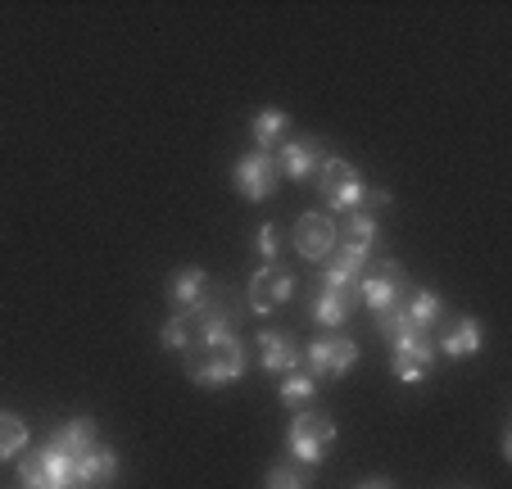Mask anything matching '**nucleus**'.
<instances>
[{
    "mask_svg": "<svg viewBox=\"0 0 512 489\" xmlns=\"http://www.w3.org/2000/svg\"><path fill=\"white\" fill-rule=\"evenodd\" d=\"M241 372H245V349H241L236 336L218 340V345L186 349V376H191L195 385H204V390H218V385L241 381Z\"/></svg>",
    "mask_w": 512,
    "mask_h": 489,
    "instance_id": "nucleus-1",
    "label": "nucleus"
},
{
    "mask_svg": "<svg viewBox=\"0 0 512 489\" xmlns=\"http://www.w3.org/2000/svg\"><path fill=\"white\" fill-rule=\"evenodd\" d=\"M354 295L363 299V304H368L377 317H386V313H395V308H404V299H408V272L399 268L395 259H381L377 272H363V281L354 286Z\"/></svg>",
    "mask_w": 512,
    "mask_h": 489,
    "instance_id": "nucleus-2",
    "label": "nucleus"
},
{
    "mask_svg": "<svg viewBox=\"0 0 512 489\" xmlns=\"http://www.w3.org/2000/svg\"><path fill=\"white\" fill-rule=\"evenodd\" d=\"M318 186H322V200L331 204V213H354L363 209V177H358V168L349 159H322L318 168Z\"/></svg>",
    "mask_w": 512,
    "mask_h": 489,
    "instance_id": "nucleus-3",
    "label": "nucleus"
},
{
    "mask_svg": "<svg viewBox=\"0 0 512 489\" xmlns=\"http://www.w3.org/2000/svg\"><path fill=\"white\" fill-rule=\"evenodd\" d=\"M336 435L340 431H336V422H331V417H322V413H295L286 444H290V453H295V462H300V467H318L322 453L336 444Z\"/></svg>",
    "mask_w": 512,
    "mask_h": 489,
    "instance_id": "nucleus-4",
    "label": "nucleus"
},
{
    "mask_svg": "<svg viewBox=\"0 0 512 489\" xmlns=\"http://www.w3.org/2000/svg\"><path fill=\"white\" fill-rule=\"evenodd\" d=\"M304 372L313 376V381H327V376H345L349 367L358 363V345L349 336H318L304 345Z\"/></svg>",
    "mask_w": 512,
    "mask_h": 489,
    "instance_id": "nucleus-5",
    "label": "nucleus"
},
{
    "mask_svg": "<svg viewBox=\"0 0 512 489\" xmlns=\"http://www.w3.org/2000/svg\"><path fill=\"white\" fill-rule=\"evenodd\" d=\"M232 182H236V191H241L245 200H268V195L277 191V182H281L277 159H272L268 150L245 154V159L232 163Z\"/></svg>",
    "mask_w": 512,
    "mask_h": 489,
    "instance_id": "nucleus-6",
    "label": "nucleus"
},
{
    "mask_svg": "<svg viewBox=\"0 0 512 489\" xmlns=\"http://www.w3.org/2000/svg\"><path fill=\"white\" fill-rule=\"evenodd\" d=\"M336 240H340V227L331 213H304V218L295 222V250L309 263H327L331 250H336Z\"/></svg>",
    "mask_w": 512,
    "mask_h": 489,
    "instance_id": "nucleus-7",
    "label": "nucleus"
},
{
    "mask_svg": "<svg viewBox=\"0 0 512 489\" xmlns=\"http://www.w3.org/2000/svg\"><path fill=\"white\" fill-rule=\"evenodd\" d=\"M368 245H349V240H336V250H331V259L322 263V281H327V290H354L358 281H363V272H368Z\"/></svg>",
    "mask_w": 512,
    "mask_h": 489,
    "instance_id": "nucleus-8",
    "label": "nucleus"
},
{
    "mask_svg": "<svg viewBox=\"0 0 512 489\" xmlns=\"http://www.w3.org/2000/svg\"><path fill=\"white\" fill-rule=\"evenodd\" d=\"M295 295V277H290L281 263H263L250 281V308L254 313H277L286 299Z\"/></svg>",
    "mask_w": 512,
    "mask_h": 489,
    "instance_id": "nucleus-9",
    "label": "nucleus"
},
{
    "mask_svg": "<svg viewBox=\"0 0 512 489\" xmlns=\"http://www.w3.org/2000/svg\"><path fill=\"white\" fill-rule=\"evenodd\" d=\"M435 363V340L431 336H417V340H395L390 345V367L404 385H422L426 372Z\"/></svg>",
    "mask_w": 512,
    "mask_h": 489,
    "instance_id": "nucleus-10",
    "label": "nucleus"
},
{
    "mask_svg": "<svg viewBox=\"0 0 512 489\" xmlns=\"http://www.w3.org/2000/svg\"><path fill=\"white\" fill-rule=\"evenodd\" d=\"M259 358H263V372L286 376V372H300L304 349L290 331H259Z\"/></svg>",
    "mask_w": 512,
    "mask_h": 489,
    "instance_id": "nucleus-11",
    "label": "nucleus"
},
{
    "mask_svg": "<svg viewBox=\"0 0 512 489\" xmlns=\"http://www.w3.org/2000/svg\"><path fill=\"white\" fill-rule=\"evenodd\" d=\"M322 159L327 154H322L318 141H286L277 154V173L290 177V182H309V177H318Z\"/></svg>",
    "mask_w": 512,
    "mask_h": 489,
    "instance_id": "nucleus-12",
    "label": "nucleus"
},
{
    "mask_svg": "<svg viewBox=\"0 0 512 489\" xmlns=\"http://www.w3.org/2000/svg\"><path fill=\"white\" fill-rule=\"evenodd\" d=\"M118 476V453L109 444H91L78 462H73V485H87V489H100Z\"/></svg>",
    "mask_w": 512,
    "mask_h": 489,
    "instance_id": "nucleus-13",
    "label": "nucleus"
},
{
    "mask_svg": "<svg viewBox=\"0 0 512 489\" xmlns=\"http://www.w3.org/2000/svg\"><path fill=\"white\" fill-rule=\"evenodd\" d=\"M168 299H173L177 313H195V308L209 299V277H204V268H177L173 281H168Z\"/></svg>",
    "mask_w": 512,
    "mask_h": 489,
    "instance_id": "nucleus-14",
    "label": "nucleus"
},
{
    "mask_svg": "<svg viewBox=\"0 0 512 489\" xmlns=\"http://www.w3.org/2000/svg\"><path fill=\"white\" fill-rule=\"evenodd\" d=\"M354 304H358L354 290H327L322 286V295L313 299V322L336 331V326H345L349 317H354Z\"/></svg>",
    "mask_w": 512,
    "mask_h": 489,
    "instance_id": "nucleus-15",
    "label": "nucleus"
},
{
    "mask_svg": "<svg viewBox=\"0 0 512 489\" xmlns=\"http://www.w3.org/2000/svg\"><path fill=\"white\" fill-rule=\"evenodd\" d=\"M50 449H59V453H68V458L78 462L82 453L91 449V444H96V426H91V417H73V422L68 426H59L55 435H50Z\"/></svg>",
    "mask_w": 512,
    "mask_h": 489,
    "instance_id": "nucleus-16",
    "label": "nucleus"
},
{
    "mask_svg": "<svg viewBox=\"0 0 512 489\" xmlns=\"http://www.w3.org/2000/svg\"><path fill=\"white\" fill-rule=\"evenodd\" d=\"M481 345H485L481 322H476V317H463V322H454V331L440 340V354L445 358H467V354H481Z\"/></svg>",
    "mask_w": 512,
    "mask_h": 489,
    "instance_id": "nucleus-17",
    "label": "nucleus"
},
{
    "mask_svg": "<svg viewBox=\"0 0 512 489\" xmlns=\"http://www.w3.org/2000/svg\"><path fill=\"white\" fill-rule=\"evenodd\" d=\"M404 313H408V322H413V326L431 331V326L440 322V313H445V304H440V295H431V290H408Z\"/></svg>",
    "mask_w": 512,
    "mask_h": 489,
    "instance_id": "nucleus-18",
    "label": "nucleus"
},
{
    "mask_svg": "<svg viewBox=\"0 0 512 489\" xmlns=\"http://www.w3.org/2000/svg\"><path fill=\"white\" fill-rule=\"evenodd\" d=\"M286 127H290V118L281 114V109H259L250 132H254V141H259V150H268V145H277L281 136H286Z\"/></svg>",
    "mask_w": 512,
    "mask_h": 489,
    "instance_id": "nucleus-19",
    "label": "nucleus"
},
{
    "mask_svg": "<svg viewBox=\"0 0 512 489\" xmlns=\"http://www.w3.org/2000/svg\"><path fill=\"white\" fill-rule=\"evenodd\" d=\"M340 240H349V245H368V250H372V240H377V218H372L368 209H354L345 218V231H340Z\"/></svg>",
    "mask_w": 512,
    "mask_h": 489,
    "instance_id": "nucleus-20",
    "label": "nucleus"
},
{
    "mask_svg": "<svg viewBox=\"0 0 512 489\" xmlns=\"http://www.w3.org/2000/svg\"><path fill=\"white\" fill-rule=\"evenodd\" d=\"M313 394H318V381H313L309 372H286V381H281V403H286V408H300Z\"/></svg>",
    "mask_w": 512,
    "mask_h": 489,
    "instance_id": "nucleus-21",
    "label": "nucleus"
},
{
    "mask_svg": "<svg viewBox=\"0 0 512 489\" xmlns=\"http://www.w3.org/2000/svg\"><path fill=\"white\" fill-rule=\"evenodd\" d=\"M41 462H46V480H50V489H73V458L68 453H59V449H41Z\"/></svg>",
    "mask_w": 512,
    "mask_h": 489,
    "instance_id": "nucleus-22",
    "label": "nucleus"
},
{
    "mask_svg": "<svg viewBox=\"0 0 512 489\" xmlns=\"http://www.w3.org/2000/svg\"><path fill=\"white\" fill-rule=\"evenodd\" d=\"M159 340H164V349H177V354H182V349H191V345H195L191 317H186V313H173V317L164 322V331H159Z\"/></svg>",
    "mask_w": 512,
    "mask_h": 489,
    "instance_id": "nucleus-23",
    "label": "nucleus"
},
{
    "mask_svg": "<svg viewBox=\"0 0 512 489\" xmlns=\"http://www.w3.org/2000/svg\"><path fill=\"white\" fill-rule=\"evenodd\" d=\"M263 489H309V467H295V462H277L263 480Z\"/></svg>",
    "mask_w": 512,
    "mask_h": 489,
    "instance_id": "nucleus-24",
    "label": "nucleus"
},
{
    "mask_svg": "<svg viewBox=\"0 0 512 489\" xmlns=\"http://www.w3.org/2000/svg\"><path fill=\"white\" fill-rule=\"evenodd\" d=\"M23 444H28V426H23V417L0 413V458H10V453H19Z\"/></svg>",
    "mask_w": 512,
    "mask_h": 489,
    "instance_id": "nucleus-25",
    "label": "nucleus"
},
{
    "mask_svg": "<svg viewBox=\"0 0 512 489\" xmlns=\"http://www.w3.org/2000/svg\"><path fill=\"white\" fill-rule=\"evenodd\" d=\"M19 480H23V489H50V480H46V462H41V449H37V453H28V458L19 462Z\"/></svg>",
    "mask_w": 512,
    "mask_h": 489,
    "instance_id": "nucleus-26",
    "label": "nucleus"
},
{
    "mask_svg": "<svg viewBox=\"0 0 512 489\" xmlns=\"http://www.w3.org/2000/svg\"><path fill=\"white\" fill-rule=\"evenodd\" d=\"M254 250L263 254V263H277V254H281V231L272 227V222H263V227L254 231Z\"/></svg>",
    "mask_w": 512,
    "mask_h": 489,
    "instance_id": "nucleus-27",
    "label": "nucleus"
},
{
    "mask_svg": "<svg viewBox=\"0 0 512 489\" xmlns=\"http://www.w3.org/2000/svg\"><path fill=\"white\" fill-rule=\"evenodd\" d=\"M358 489H395V485H390V480H363Z\"/></svg>",
    "mask_w": 512,
    "mask_h": 489,
    "instance_id": "nucleus-28",
    "label": "nucleus"
}]
</instances>
